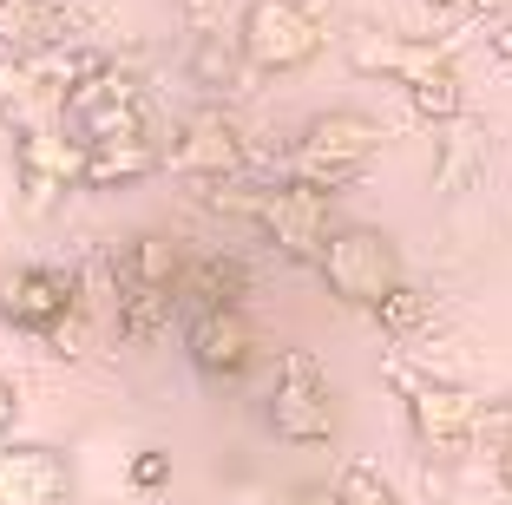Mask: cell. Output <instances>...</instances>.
Listing matches in <instances>:
<instances>
[{
	"label": "cell",
	"mask_w": 512,
	"mask_h": 505,
	"mask_svg": "<svg viewBox=\"0 0 512 505\" xmlns=\"http://www.w3.org/2000/svg\"><path fill=\"white\" fill-rule=\"evenodd\" d=\"M335 505H401V492L381 479L375 460H348L342 479H335Z\"/></svg>",
	"instance_id": "cell-21"
},
{
	"label": "cell",
	"mask_w": 512,
	"mask_h": 505,
	"mask_svg": "<svg viewBox=\"0 0 512 505\" xmlns=\"http://www.w3.org/2000/svg\"><path fill=\"white\" fill-rule=\"evenodd\" d=\"M493 53H499V60H512V27H499V33H493Z\"/></svg>",
	"instance_id": "cell-31"
},
{
	"label": "cell",
	"mask_w": 512,
	"mask_h": 505,
	"mask_svg": "<svg viewBox=\"0 0 512 505\" xmlns=\"http://www.w3.org/2000/svg\"><path fill=\"white\" fill-rule=\"evenodd\" d=\"M14 420H20V381H7V374H0V446H7Z\"/></svg>",
	"instance_id": "cell-27"
},
{
	"label": "cell",
	"mask_w": 512,
	"mask_h": 505,
	"mask_svg": "<svg viewBox=\"0 0 512 505\" xmlns=\"http://www.w3.org/2000/svg\"><path fill=\"white\" fill-rule=\"evenodd\" d=\"M440 151H434V191L440 197H460V191H473L480 184V171H486V132L473 119H453V125H440Z\"/></svg>",
	"instance_id": "cell-18"
},
{
	"label": "cell",
	"mask_w": 512,
	"mask_h": 505,
	"mask_svg": "<svg viewBox=\"0 0 512 505\" xmlns=\"http://www.w3.org/2000/svg\"><path fill=\"white\" fill-rule=\"evenodd\" d=\"M171 315H178V296H165V289H119V342L132 348L158 342L171 328Z\"/></svg>",
	"instance_id": "cell-19"
},
{
	"label": "cell",
	"mask_w": 512,
	"mask_h": 505,
	"mask_svg": "<svg viewBox=\"0 0 512 505\" xmlns=\"http://www.w3.org/2000/svg\"><path fill=\"white\" fill-rule=\"evenodd\" d=\"M480 407L486 401H473L467 387L427 374V381L407 394V427H414V440H421L427 460L447 466V460H467L473 453V420H480Z\"/></svg>",
	"instance_id": "cell-8"
},
{
	"label": "cell",
	"mask_w": 512,
	"mask_h": 505,
	"mask_svg": "<svg viewBox=\"0 0 512 505\" xmlns=\"http://www.w3.org/2000/svg\"><path fill=\"white\" fill-rule=\"evenodd\" d=\"M243 158H250V145H243L237 119H230V112H217V105L191 112V119L171 132V145H165V171H178L184 184H197V191L237 184Z\"/></svg>",
	"instance_id": "cell-6"
},
{
	"label": "cell",
	"mask_w": 512,
	"mask_h": 505,
	"mask_svg": "<svg viewBox=\"0 0 512 505\" xmlns=\"http://www.w3.org/2000/svg\"><path fill=\"white\" fill-rule=\"evenodd\" d=\"M14 191H20V217H27V223H46L53 210L66 204V191H73V184L40 178V171H14Z\"/></svg>",
	"instance_id": "cell-24"
},
{
	"label": "cell",
	"mask_w": 512,
	"mask_h": 505,
	"mask_svg": "<svg viewBox=\"0 0 512 505\" xmlns=\"http://www.w3.org/2000/svg\"><path fill=\"white\" fill-rule=\"evenodd\" d=\"M73 40L66 0H0V53L7 60H40Z\"/></svg>",
	"instance_id": "cell-12"
},
{
	"label": "cell",
	"mask_w": 512,
	"mask_h": 505,
	"mask_svg": "<svg viewBox=\"0 0 512 505\" xmlns=\"http://www.w3.org/2000/svg\"><path fill=\"white\" fill-rule=\"evenodd\" d=\"M106 276H112V296H119V289H165V296H178L184 250L165 237V230H145V237H132L106 263Z\"/></svg>",
	"instance_id": "cell-13"
},
{
	"label": "cell",
	"mask_w": 512,
	"mask_h": 505,
	"mask_svg": "<svg viewBox=\"0 0 512 505\" xmlns=\"http://www.w3.org/2000/svg\"><path fill=\"white\" fill-rule=\"evenodd\" d=\"M493 473H499V486L512 492V446H506V453H499V460H493Z\"/></svg>",
	"instance_id": "cell-30"
},
{
	"label": "cell",
	"mask_w": 512,
	"mask_h": 505,
	"mask_svg": "<svg viewBox=\"0 0 512 505\" xmlns=\"http://www.w3.org/2000/svg\"><path fill=\"white\" fill-rule=\"evenodd\" d=\"M184 355L204 381H243L256 368V328L243 309H197L184 315Z\"/></svg>",
	"instance_id": "cell-9"
},
{
	"label": "cell",
	"mask_w": 512,
	"mask_h": 505,
	"mask_svg": "<svg viewBox=\"0 0 512 505\" xmlns=\"http://www.w3.org/2000/svg\"><path fill=\"white\" fill-rule=\"evenodd\" d=\"M276 505H335V492H322V486H296V492H283Z\"/></svg>",
	"instance_id": "cell-28"
},
{
	"label": "cell",
	"mask_w": 512,
	"mask_h": 505,
	"mask_svg": "<svg viewBox=\"0 0 512 505\" xmlns=\"http://www.w3.org/2000/svg\"><path fill=\"white\" fill-rule=\"evenodd\" d=\"M316 269H322V283H329L335 302L368 309V315H375L381 302L407 283V276H401V250H394V237H388V230H375V223H342V230L329 237V250H322Z\"/></svg>",
	"instance_id": "cell-1"
},
{
	"label": "cell",
	"mask_w": 512,
	"mask_h": 505,
	"mask_svg": "<svg viewBox=\"0 0 512 505\" xmlns=\"http://www.w3.org/2000/svg\"><path fill=\"white\" fill-rule=\"evenodd\" d=\"M73 499V466L60 446L14 440L0 446V505H66Z\"/></svg>",
	"instance_id": "cell-11"
},
{
	"label": "cell",
	"mask_w": 512,
	"mask_h": 505,
	"mask_svg": "<svg viewBox=\"0 0 512 505\" xmlns=\"http://www.w3.org/2000/svg\"><path fill=\"white\" fill-rule=\"evenodd\" d=\"M250 276H243L237 256L224 250H204V256H184V276H178V309L197 315V309H237Z\"/></svg>",
	"instance_id": "cell-14"
},
{
	"label": "cell",
	"mask_w": 512,
	"mask_h": 505,
	"mask_svg": "<svg viewBox=\"0 0 512 505\" xmlns=\"http://www.w3.org/2000/svg\"><path fill=\"white\" fill-rule=\"evenodd\" d=\"M375 322H381V335H388V342H407V335H421V328H427V296L414 283H401L375 309Z\"/></svg>",
	"instance_id": "cell-23"
},
{
	"label": "cell",
	"mask_w": 512,
	"mask_h": 505,
	"mask_svg": "<svg viewBox=\"0 0 512 505\" xmlns=\"http://www.w3.org/2000/svg\"><path fill=\"white\" fill-rule=\"evenodd\" d=\"M270 433L289 446H329L335 440V394L329 374L309 348H283L276 355V387H270Z\"/></svg>",
	"instance_id": "cell-3"
},
{
	"label": "cell",
	"mask_w": 512,
	"mask_h": 505,
	"mask_svg": "<svg viewBox=\"0 0 512 505\" xmlns=\"http://www.w3.org/2000/svg\"><path fill=\"white\" fill-rule=\"evenodd\" d=\"M237 40L256 73H302L322 53V14L302 0H250L237 20Z\"/></svg>",
	"instance_id": "cell-5"
},
{
	"label": "cell",
	"mask_w": 512,
	"mask_h": 505,
	"mask_svg": "<svg viewBox=\"0 0 512 505\" xmlns=\"http://www.w3.org/2000/svg\"><path fill=\"white\" fill-rule=\"evenodd\" d=\"M178 20H184V33H224V0H178Z\"/></svg>",
	"instance_id": "cell-25"
},
{
	"label": "cell",
	"mask_w": 512,
	"mask_h": 505,
	"mask_svg": "<svg viewBox=\"0 0 512 505\" xmlns=\"http://www.w3.org/2000/svg\"><path fill=\"white\" fill-rule=\"evenodd\" d=\"M14 171H40V178L60 184H86V138H73L66 125H33L14 138Z\"/></svg>",
	"instance_id": "cell-15"
},
{
	"label": "cell",
	"mask_w": 512,
	"mask_h": 505,
	"mask_svg": "<svg viewBox=\"0 0 512 505\" xmlns=\"http://www.w3.org/2000/svg\"><path fill=\"white\" fill-rule=\"evenodd\" d=\"M256 230H263L289 263H322L329 237L342 230V223H335V191H322V184H309V178L263 184V197H256Z\"/></svg>",
	"instance_id": "cell-4"
},
{
	"label": "cell",
	"mask_w": 512,
	"mask_h": 505,
	"mask_svg": "<svg viewBox=\"0 0 512 505\" xmlns=\"http://www.w3.org/2000/svg\"><path fill=\"white\" fill-rule=\"evenodd\" d=\"M79 302H86V283L60 263H7L0 269V322L20 328V335H46Z\"/></svg>",
	"instance_id": "cell-7"
},
{
	"label": "cell",
	"mask_w": 512,
	"mask_h": 505,
	"mask_svg": "<svg viewBox=\"0 0 512 505\" xmlns=\"http://www.w3.org/2000/svg\"><path fill=\"white\" fill-rule=\"evenodd\" d=\"M381 125L368 112H316V119L302 125L296 151H289V178H309L322 191H342L368 171V158L381 151Z\"/></svg>",
	"instance_id": "cell-2"
},
{
	"label": "cell",
	"mask_w": 512,
	"mask_h": 505,
	"mask_svg": "<svg viewBox=\"0 0 512 505\" xmlns=\"http://www.w3.org/2000/svg\"><path fill=\"white\" fill-rule=\"evenodd\" d=\"M407 105H414L421 125H453V119H467V86L447 66V73H427L421 86H407Z\"/></svg>",
	"instance_id": "cell-20"
},
{
	"label": "cell",
	"mask_w": 512,
	"mask_h": 505,
	"mask_svg": "<svg viewBox=\"0 0 512 505\" xmlns=\"http://www.w3.org/2000/svg\"><path fill=\"white\" fill-rule=\"evenodd\" d=\"M348 66H355L362 79L421 86L427 73H447V66H453V46L447 40H407V33L362 27V33H348Z\"/></svg>",
	"instance_id": "cell-10"
},
{
	"label": "cell",
	"mask_w": 512,
	"mask_h": 505,
	"mask_svg": "<svg viewBox=\"0 0 512 505\" xmlns=\"http://www.w3.org/2000/svg\"><path fill=\"white\" fill-rule=\"evenodd\" d=\"M512 0H473V14H506Z\"/></svg>",
	"instance_id": "cell-32"
},
{
	"label": "cell",
	"mask_w": 512,
	"mask_h": 505,
	"mask_svg": "<svg viewBox=\"0 0 512 505\" xmlns=\"http://www.w3.org/2000/svg\"><path fill=\"white\" fill-rule=\"evenodd\" d=\"M434 14H473V0H427Z\"/></svg>",
	"instance_id": "cell-29"
},
{
	"label": "cell",
	"mask_w": 512,
	"mask_h": 505,
	"mask_svg": "<svg viewBox=\"0 0 512 505\" xmlns=\"http://www.w3.org/2000/svg\"><path fill=\"white\" fill-rule=\"evenodd\" d=\"M40 348L53 361H86L92 355V302H79V309H66L60 322L40 335Z\"/></svg>",
	"instance_id": "cell-22"
},
{
	"label": "cell",
	"mask_w": 512,
	"mask_h": 505,
	"mask_svg": "<svg viewBox=\"0 0 512 505\" xmlns=\"http://www.w3.org/2000/svg\"><path fill=\"white\" fill-rule=\"evenodd\" d=\"M256 66L243 60V40L237 33H197L191 40V86H204L211 99H237L250 92Z\"/></svg>",
	"instance_id": "cell-17"
},
{
	"label": "cell",
	"mask_w": 512,
	"mask_h": 505,
	"mask_svg": "<svg viewBox=\"0 0 512 505\" xmlns=\"http://www.w3.org/2000/svg\"><path fill=\"white\" fill-rule=\"evenodd\" d=\"M165 171L158 138H119V145H86V191H132L138 178Z\"/></svg>",
	"instance_id": "cell-16"
},
{
	"label": "cell",
	"mask_w": 512,
	"mask_h": 505,
	"mask_svg": "<svg viewBox=\"0 0 512 505\" xmlns=\"http://www.w3.org/2000/svg\"><path fill=\"white\" fill-rule=\"evenodd\" d=\"M132 486L138 492H165L171 486V453H158V446L138 453V460H132Z\"/></svg>",
	"instance_id": "cell-26"
}]
</instances>
